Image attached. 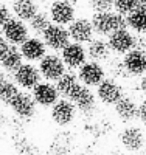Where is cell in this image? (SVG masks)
Wrapping results in <instances>:
<instances>
[{
	"mask_svg": "<svg viewBox=\"0 0 146 155\" xmlns=\"http://www.w3.org/2000/svg\"><path fill=\"white\" fill-rule=\"evenodd\" d=\"M115 115L117 118L124 124H131L137 120V112H138V104L134 98L131 96H123L118 102H115Z\"/></svg>",
	"mask_w": 146,
	"mask_h": 155,
	"instance_id": "ffe728a7",
	"label": "cell"
},
{
	"mask_svg": "<svg viewBox=\"0 0 146 155\" xmlns=\"http://www.w3.org/2000/svg\"><path fill=\"white\" fill-rule=\"evenodd\" d=\"M9 9L16 19L28 23L30 19L41 11V6H39L37 0H11Z\"/></svg>",
	"mask_w": 146,
	"mask_h": 155,
	"instance_id": "44dd1931",
	"label": "cell"
},
{
	"mask_svg": "<svg viewBox=\"0 0 146 155\" xmlns=\"http://www.w3.org/2000/svg\"><path fill=\"white\" fill-rule=\"evenodd\" d=\"M95 96L104 106H115L124 96L123 85L114 78H104V79L95 87Z\"/></svg>",
	"mask_w": 146,
	"mask_h": 155,
	"instance_id": "5b68a950",
	"label": "cell"
},
{
	"mask_svg": "<svg viewBox=\"0 0 146 155\" xmlns=\"http://www.w3.org/2000/svg\"><path fill=\"white\" fill-rule=\"evenodd\" d=\"M121 64H123L127 76L141 78L146 73V51L138 50V48H132L126 54H123Z\"/></svg>",
	"mask_w": 146,
	"mask_h": 155,
	"instance_id": "9a60e30c",
	"label": "cell"
},
{
	"mask_svg": "<svg viewBox=\"0 0 146 155\" xmlns=\"http://www.w3.org/2000/svg\"><path fill=\"white\" fill-rule=\"evenodd\" d=\"M92 27L97 36L104 37L114 33L115 30L127 28L126 23V16H121L115 11H104V12H93V16L90 19Z\"/></svg>",
	"mask_w": 146,
	"mask_h": 155,
	"instance_id": "6da1fadb",
	"label": "cell"
},
{
	"mask_svg": "<svg viewBox=\"0 0 146 155\" xmlns=\"http://www.w3.org/2000/svg\"><path fill=\"white\" fill-rule=\"evenodd\" d=\"M109 73H110V78H114V79H124V78H127V73L123 67V64L121 61H118V59H109Z\"/></svg>",
	"mask_w": 146,
	"mask_h": 155,
	"instance_id": "83f0119b",
	"label": "cell"
},
{
	"mask_svg": "<svg viewBox=\"0 0 146 155\" xmlns=\"http://www.w3.org/2000/svg\"><path fill=\"white\" fill-rule=\"evenodd\" d=\"M126 23L127 30L134 34H146V6H137L134 11H131L126 16Z\"/></svg>",
	"mask_w": 146,
	"mask_h": 155,
	"instance_id": "603a6c76",
	"label": "cell"
},
{
	"mask_svg": "<svg viewBox=\"0 0 146 155\" xmlns=\"http://www.w3.org/2000/svg\"><path fill=\"white\" fill-rule=\"evenodd\" d=\"M56 88H58V93L61 98H65L69 99V96L72 95V92L79 85V81H78V76L76 73L73 71H65L59 79L55 82Z\"/></svg>",
	"mask_w": 146,
	"mask_h": 155,
	"instance_id": "cb8c5ba5",
	"label": "cell"
},
{
	"mask_svg": "<svg viewBox=\"0 0 146 155\" xmlns=\"http://www.w3.org/2000/svg\"><path fill=\"white\" fill-rule=\"evenodd\" d=\"M41 37H42L47 50L53 51V53H59L65 45H69L72 42L67 27L56 25V23H51L50 27L44 31V34Z\"/></svg>",
	"mask_w": 146,
	"mask_h": 155,
	"instance_id": "30bf717a",
	"label": "cell"
},
{
	"mask_svg": "<svg viewBox=\"0 0 146 155\" xmlns=\"http://www.w3.org/2000/svg\"><path fill=\"white\" fill-rule=\"evenodd\" d=\"M41 2H44V3H51V2H55V0H41Z\"/></svg>",
	"mask_w": 146,
	"mask_h": 155,
	"instance_id": "d590c367",
	"label": "cell"
},
{
	"mask_svg": "<svg viewBox=\"0 0 146 155\" xmlns=\"http://www.w3.org/2000/svg\"><path fill=\"white\" fill-rule=\"evenodd\" d=\"M86 53L89 61H95V62H107L110 59L112 51L107 45V41L104 37H93L86 44Z\"/></svg>",
	"mask_w": 146,
	"mask_h": 155,
	"instance_id": "d6986e66",
	"label": "cell"
},
{
	"mask_svg": "<svg viewBox=\"0 0 146 155\" xmlns=\"http://www.w3.org/2000/svg\"><path fill=\"white\" fill-rule=\"evenodd\" d=\"M8 47H9V44L6 42V39L3 37V34L0 33V58H2V54L8 50Z\"/></svg>",
	"mask_w": 146,
	"mask_h": 155,
	"instance_id": "1f68e13d",
	"label": "cell"
},
{
	"mask_svg": "<svg viewBox=\"0 0 146 155\" xmlns=\"http://www.w3.org/2000/svg\"><path fill=\"white\" fill-rule=\"evenodd\" d=\"M59 53H61L59 56L64 61L67 70H72V71L78 70L86 61H89L87 53H86V47L83 44H78V42H70L69 45H65Z\"/></svg>",
	"mask_w": 146,
	"mask_h": 155,
	"instance_id": "5bb4252c",
	"label": "cell"
},
{
	"mask_svg": "<svg viewBox=\"0 0 146 155\" xmlns=\"http://www.w3.org/2000/svg\"><path fill=\"white\" fill-rule=\"evenodd\" d=\"M11 79L16 82V85L20 90L25 92H31L34 85H37L42 81V76L39 73V68L36 64L31 62H23L22 65L11 74Z\"/></svg>",
	"mask_w": 146,
	"mask_h": 155,
	"instance_id": "277c9868",
	"label": "cell"
},
{
	"mask_svg": "<svg viewBox=\"0 0 146 155\" xmlns=\"http://www.w3.org/2000/svg\"><path fill=\"white\" fill-rule=\"evenodd\" d=\"M23 62H31V64H37L47 53L48 50L42 41V37L39 36H30L26 41L19 47Z\"/></svg>",
	"mask_w": 146,
	"mask_h": 155,
	"instance_id": "2e32d148",
	"label": "cell"
},
{
	"mask_svg": "<svg viewBox=\"0 0 146 155\" xmlns=\"http://www.w3.org/2000/svg\"><path fill=\"white\" fill-rule=\"evenodd\" d=\"M51 25V20H50V16L47 11H39L36 16H33L28 22V28H30V33L34 34V36H39L41 37L44 34V31Z\"/></svg>",
	"mask_w": 146,
	"mask_h": 155,
	"instance_id": "d4e9b609",
	"label": "cell"
},
{
	"mask_svg": "<svg viewBox=\"0 0 146 155\" xmlns=\"http://www.w3.org/2000/svg\"><path fill=\"white\" fill-rule=\"evenodd\" d=\"M11 17H12V12H11L9 6L0 2V30L3 28V25H5Z\"/></svg>",
	"mask_w": 146,
	"mask_h": 155,
	"instance_id": "f546056e",
	"label": "cell"
},
{
	"mask_svg": "<svg viewBox=\"0 0 146 155\" xmlns=\"http://www.w3.org/2000/svg\"><path fill=\"white\" fill-rule=\"evenodd\" d=\"M22 64H23L22 53H20L19 47H14V45H9L8 50L2 54V58H0V68L5 73H9V74L14 73Z\"/></svg>",
	"mask_w": 146,
	"mask_h": 155,
	"instance_id": "7402d4cb",
	"label": "cell"
},
{
	"mask_svg": "<svg viewBox=\"0 0 146 155\" xmlns=\"http://www.w3.org/2000/svg\"><path fill=\"white\" fill-rule=\"evenodd\" d=\"M137 120H140V123H141L143 126H146V99H143L140 104H138Z\"/></svg>",
	"mask_w": 146,
	"mask_h": 155,
	"instance_id": "4dcf8cb0",
	"label": "cell"
},
{
	"mask_svg": "<svg viewBox=\"0 0 146 155\" xmlns=\"http://www.w3.org/2000/svg\"><path fill=\"white\" fill-rule=\"evenodd\" d=\"M87 6L93 12H104L114 9V0H87Z\"/></svg>",
	"mask_w": 146,
	"mask_h": 155,
	"instance_id": "f1b7e54d",
	"label": "cell"
},
{
	"mask_svg": "<svg viewBox=\"0 0 146 155\" xmlns=\"http://www.w3.org/2000/svg\"><path fill=\"white\" fill-rule=\"evenodd\" d=\"M120 143L121 146L129 150V152H138L143 149L144 143H146V138L144 134L140 127L137 126H126L123 130L120 132Z\"/></svg>",
	"mask_w": 146,
	"mask_h": 155,
	"instance_id": "ac0fdd59",
	"label": "cell"
},
{
	"mask_svg": "<svg viewBox=\"0 0 146 155\" xmlns=\"http://www.w3.org/2000/svg\"><path fill=\"white\" fill-rule=\"evenodd\" d=\"M39 73H41L44 81H50V82H56L59 78L67 71L64 61L61 59V56L58 53H47L37 64Z\"/></svg>",
	"mask_w": 146,
	"mask_h": 155,
	"instance_id": "3957f363",
	"label": "cell"
},
{
	"mask_svg": "<svg viewBox=\"0 0 146 155\" xmlns=\"http://www.w3.org/2000/svg\"><path fill=\"white\" fill-rule=\"evenodd\" d=\"M48 16L51 23L67 27L78 16H76V3L75 0H55L50 3Z\"/></svg>",
	"mask_w": 146,
	"mask_h": 155,
	"instance_id": "7a4b0ae2",
	"label": "cell"
},
{
	"mask_svg": "<svg viewBox=\"0 0 146 155\" xmlns=\"http://www.w3.org/2000/svg\"><path fill=\"white\" fill-rule=\"evenodd\" d=\"M76 116H78L76 107L73 106L72 101L65 99V98H59L50 107V118L59 127H69L70 124H73Z\"/></svg>",
	"mask_w": 146,
	"mask_h": 155,
	"instance_id": "8992f818",
	"label": "cell"
},
{
	"mask_svg": "<svg viewBox=\"0 0 146 155\" xmlns=\"http://www.w3.org/2000/svg\"><path fill=\"white\" fill-rule=\"evenodd\" d=\"M0 33L3 34V37L6 39V42L9 45H14V47H20L31 36L28 23L20 20V19H16L14 16L3 25V28L0 30Z\"/></svg>",
	"mask_w": 146,
	"mask_h": 155,
	"instance_id": "ba28073f",
	"label": "cell"
},
{
	"mask_svg": "<svg viewBox=\"0 0 146 155\" xmlns=\"http://www.w3.org/2000/svg\"><path fill=\"white\" fill-rule=\"evenodd\" d=\"M30 93H31V96H33V99L36 102V106L42 107V109H50L61 98L55 82L44 81V79L37 85H34V88L31 90Z\"/></svg>",
	"mask_w": 146,
	"mask_h": 155,
	"instance_id": "7c38bea8",
	"label": "cell"
},
{
	"mask_svg": "<svg viewBox=\"0 0 146 155\" xmlns=\"http://www.w3.org/2000/svg\"><path fill=\"white\" fill-rule=\"evenodd\" d=\"M8 107L20 120H31L36 115V110H37V106H36L31 93L25 92V90H20L16 95V98L11 101V104Z\"/></svg>",
	"mask_w": 146,
	"mask_h": 155,
	"instance_id": "4fadbf2b",
	"label": "cell"
},
{
	"mask_svg": "<svg viewBox=\"0 0 146 155\" xmlns=\"http://www.w3.org/2000/svg\"><path fill=\"white\" fill-rule=\"evenodd\" d=\"M137 6H138V0H114V9L121 16H127Z\"/></svg>",
	"mask_w": 146,
	"mask_h": 155,
	"instance_id": "4316f807",
	"label": "cell"
},
{
	"mask_svg": "<svg viewBox=\"0 0 146 155\" xmlns=\"http://www.w3.org/2000/svg\"><path fill=\"white\" fill-rule=\"evenodd\" d=\"M3 121H5V113L2 112V109H0V126L3 124Z\"/></svg>",
	"mask_w": 146,
	"mask_h": 155,
	"instance_id": "e575fe53",
	"label": "cell"
},
{
	"mask_svg": "<svg viewBox=\"0 0 146 155\" xmlns=\"http://www.w3.org/2000/svg\"><path fill=\"white\" fill-rule=\"evenodd\" d=\"M20 92V88L16 85L12 79H5L0 84V106H9L11 101L16 98V95Z\"/></svg>",
	"mask_w": 146,
	"mask_h": 155,
	"instance_id": "484cf974",
	"label": "cell"
},
{
	"mask_svg": "<svg viewBox=\"0 0 146 155\" xmlns=\"http://www.w3.org/2000/svg\"><path fill=\"white\" fill-rule=\"evenodd\" d=\"M140 90H141V93L146 96V73L141 76V79H140Z\"/></svg>",
	"mask_w": 146,
	"mask_h": 155,
	"instance_id": "d6a6232c",
	"label": "cell"
},
{
	"mask_svg": "<svg viewBox=\"0 0 146 155\" xmlns=\"http://www.w3.org/2000/svg\"><path fill=\"white\" fill-rule=\"evenodd\" d=\"M69 101L73 102V106L76 107V110L79 113H84V115H90L97 109V104H98L95 92L90 90L89 87L83 85L81 82L72 92V95L69 96Z\"/></svg>",
	"mask_w": 146,
	"mask_h": 155,
	"instance_id": "8fae6325",
	"label": "cell"
},
{
	"mask_svg": "<svg viewBox=\"0 0 146 155\" xmlns=\"http://www.w3.org/2000/svg\"><path fill=\"white\" fill-rule=\"evenodd\" d=\"M107 45L115 56H123L132 48H135V34L127 28L115 30L107 36Z\"/></svg>",
	"mask_w": 146,
	"mask_h": 155,
	"instance_id": "9c48e42d",
	"label": "cell"
},
{
	"mask_svg": "<svg viewBox=\"0 0 146 155\" xmlns=\"http://www.w3.org/2000/svg\"><path fill=\"white\" fill-rule=\"evenodd\" d=\"M69 30V36L72 42H78V44H87L90 39H93L95 31L92 27V22L87 17H76L70 25H67Z\"/></svg>",
	"mask_w": 146,
	"mask_h": 155,
	"instance_id": "e0dca14e",
	"label": "cell"
},
{
	"mask_svg": "<svg viewBox=\"0 0 146 155\" xmlns=\"http://www.w3.org/2000/svg\"><path fill=\"white\" fill-rule=\"evenodd\" d=\"M78 81L83 85L92 88L97 87L104 78H107V70L104 68V65L101 62H95V61H86L81 67L78 68Z\"/></svg>",
	"mask_w": 146,
	"mask_h": 155,
	"instance_id": "52a82bcc",
	"label": "cell"
},
{
	"mask_svg": "<svg viewBox=\"0 0 146 155\" xmlns=\"http://www.w3.org/2000/svg\"><path fill=\"white\" fill-rule=\"evenodd\" d=\"M5 79H6V73H5V71H3L2 68H0V84H2V82H3Z\"/></svg>",
	"mask_w": 146,
	"mask_h": 155,
	"instance_id": "836d02e7",
	"label": "cell"
}]
</instances>
